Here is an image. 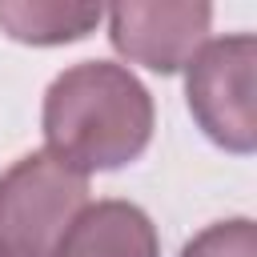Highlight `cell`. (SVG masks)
Here are the masks:
<instances>
[{"mask_svg":"<svg viewBox=\"0 0 257 257\" xmlns=\"http://www.w3.org/2000/svg\"><path fill=\"white\" fill-rule=\"evenodd\" d=\"M88 205V177L44 149L0 173V257H56L76 213Z\"/></svg>","mask_w":257,"mask_h":257,"instance_id":"7a4b0ae2","label":"cell"},{"mask_svg":"<svg viewBox=\"0 0 257 257\" xmlns=\"http://www.w3.org/2000/svg\"><path fill=\"white\" fill-rule=\"evenodd\" d=\"M56 257H161V241L141 205L96 201L76 213Z\"/></svg>","mask_w":257,"mask_h":257,"instance_id":"5b68a950","label":"cell"},{"mask_svg":"<svg viewBox=\"0 0 257 257\" xmlns=\"http://www.w3.org/2000/svg\"><path fill=\"white\" fill-rule=\"evenodd\" d=\"M209 20V4H120L108 12V40L124 60L169 76L201 52Z\"/></svg>","mask_w":257,"mask_h":257,"instance_id":"277c9868","label":"cell"},{"mask_svg":"<svg viewBox=\"0 0 257 257\" xmlns=\"http://www.w3.org/2000/svg\"><path fill=\"white\" fill-rule=\"evenodd\" d=\"M253 64H257V40L249 32L209 40L185 64L189 112L201 124V133L229 153H253L257 145Z\"/></svg>","mask_w":257,"mask_h":257,"instance_id":"3957f363","label":"cell"},{"mask_svg":"<svg viewBox=\"0 0 257 257\" xmlns=\"http://www.w3.org/2000/svg\"><path fill=\"white\" fill-rule=\"evenodd\" d=\"M100 8L92 4H0V28L20 44H64L96 28Z\"/></svg>","mask_w":257,"mask_h":257,"instance_id":"8992f818","label":"cell"},{"mask_svg":"<svg viewBox=\"0 0 257 257\" xmlns=\"http://www.w3.org/2000/svg\"><path fill=\"white\" fill-rule=\"evenodd\" d=\"M44 153L72 173H104L137 161L153 137L149 88L112 60L64 68L44 92Z\"/></svg>","mask_w":257,"mask_h":257,"instance_id":"6da1fadb","label":"cell"},{"mask_svg":"<svg viewBox=\"0 0 257 257\" xmlns=\"http://www.w3.org/2000/svg\"><path fill=\"white\" fill-rule=\"evenodd\" d=\"M181 257H257V229L249 217H233V221H217L209 229H201Z\"/></svg>","mask_w":257,"mask_h":257,"instance_id":"52a82bcc","label":"cell"}]
</instances>
